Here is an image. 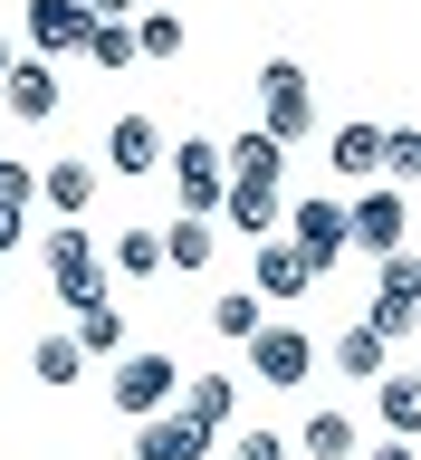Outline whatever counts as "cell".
I'll use <instances>...</instances> for the list:
<instances>
[{"mask_svg": "<svg viewBox=\"0 0 421 460\" xmlns=\"http://www.w3.org/2000/svg\"><path fill=\"white\" fill-rule=\"evenodd\" d=\"M48 288H57V307H106L115 297V279H106V250H96V230H77V221H57L48 240Z\"/></svg>", "mask_w": 421, "mask_h": 460, "instance_id": "obj_1", "label": "cell"}, {"mask_svg": "<svg viewBox=\"0 0 421 460\" xmlns=\"http://www.w3.org/2000/svg\"><path fill=\"white\" fill-rule=\"evenodd\" d=\"M393 259L412 250V192H383V182H364V192L345 201V259Z\"/></svg>", "mask_w": 421, "mask_h": 460, "instance_id": "obj_2", "label": "cell"}, {"mask_svg": "<svg viewBox=\"0 0 421 460\" xmlns=\"http://www.w3.org/2000/svg\"><path fill=\"white\" fill-rule=\"evenodd\" d=\"M307 125H316L307 67H297V58H268V67H259V135H268V144H297Z\"/></svg>", "mask_w": 421, "mask_h": 460, "instance_id": "obj_3", "label": "cell"}, {"mask_svg": "<svg viewBox=\"0 0 421 460\" xmlns=\"http://www.w3.org/2000/svg\"><path fill=\"white\" fill-rule=\"evenodd\" d=\"M163 172H172L182 221H211V211H221V192H230V164H221V144H211V135H182V144L163 154Z\"/></svg>", "mask_w": 421, "mask_h": 460, "instance_id": "obj_4", "label": "cell"}, {"mask_svg": "<svg viewBox=\"0 0 421 460\" xmlns=\"http://www.w3.org/2000/svg\"><path fill=\"white\" fill-rule=\"evenodd\" d=\"M307 374H316V336H307V326H287V316H278V326H259V336H250V384L297 394Z\"/></svg>", "mask_w": 421, "mask_h": 460, "instance_id": "obj_5", "label": "cell"}, {"mask_svg": "<svg viewBox=\"0 0 421 460\" xmlns=\"http://www.w3.org/2000/svg\"><path fill=\"white\" fill-rule=\"evenodd\" d=\"M172 394H182V365H172V355H115V412H125V422L172 412Z\"/></svg>", "mask_w": 421, "mask_h": 460, "instance_id": "obj_6", "label": "cell"}, {"mask_svg": "<svg viewBox=\"0 0 421 460\" xmlns=\"http://www.w3.org/2000/svg\"><path fill=\"white\" fill-rule=\"evenodd\" d=\"M278 240H287V250H297V259H307L316 279H326V269H336V259H345V201H326V192H316V201H287Z\"/></svg>", "mask_w": 421, "mask_h": 460, "instance_id": "obj_7", "label": "cell"}, {"mask_svg": "<svg viewBox=\"0 0 421 460\" xmlns=\"http://www.w3.org/2000/svg\"><path fill=\"white\" fill-rule=\"evenodd\" d=\"M211 221L268 240V230L287 221V172H230V192H221V211H211Z\"/></svg>", "mask_w": 421, "mask_h": 460, "instance_id": "obj_8", "label": "cell"}, {"mask_svg": "<svg viewBox=\"0 0 421 460\" xmlns=\"http://www.w3.org/2000/svg\"><path fill=\"white\" fill-rule=\"evenodd\" d=\"M211 441H221V431H201L182 402L153 412V422H135V460H211Z\"/></svg>", "mask_w": 421, "mask_h": 460, "instance_id": "obj_9", "label": "cell"}, {"mask_svg": "<svg viewBox=\"0 0 421 460\" xmlns=\"http://www.w3.org/2000/svg\"><path fill=\"white\" fill-rule=\"evenodd\" d=\"M96 182H106V164H86V154H57V164H39V201H48L57 221H86Z\"/></svg>", "mask_w": 421, "mask_h": 460, "instance_id": "obj_10", "label": "cell"}, {"mask_svg": "<svg viewBox=\"0 0 421 460\" xmlns=\"http://www.w3.org/2000/svg\"><path fill=\"white\" fill-rule=\"evenodd\" d=\"M307 288H316V269L287 250L278 230H268V240H250V297H307Z\"/></svg>", "mask_w": 421, "mask_h": 460, "instance_id": "obj_11", "label": "cell"}, {"mask_svg": "<svg viewBox=\"0 0 421 460\" xmlns=\"http://www.w3.org/2000/svg\"><path fill=\"white\" fill-rule=\"evenodd\" d=\"M0 106L20 115V125H48V115H57V67H48V58H10V77H0Z\"/></svg>", "mask_w": 421, "mask_h": 460, "instance_id": "obj_12", "label": "cell"}, {"mask_svg": "<svg viewBox=\"0 0 421 460\" xmlns=\"http://www.w3.org/2000/svg\"><path fill=\"white\" fill-rule=\"evenodd\" d=\"M20 20H29V49H39V58H77L86 49V10H77V0H29Z\"/></svg>", "mask_w": 421, "mask_h": 460, "instance_id": "obj_13", "label": "cell"}, {"mask_svg": "<svg viewBox=\"0 0 421 460\" xmlns=\"http://www.w3.org/2000/svg\"><path fill=\"white\" fill-rule=\"evenodd\" d=\"M106 164L115 172H153L163 164V125H153V115H115L106 125Z\"/></svg>", "mask_w": 421, "mask_h": 460, "instance_id": "obj_14", "label": "cell"}, {"mask_svg": "<svg viewBox=\"0 0 421 460\" xmlns=\"http://www.w3.org/2000/svg\"><path fill=\"white\" fill-rule=\"evenodd\" d=\"M373 412H383V431H393V441H412V431H421V374L383 365V374H373Z\"/></svg>", "mask_w": 421, "mask_h": 460, "instance_id": "obj_15", "label": "cell"}, {"mask_svg": "<svg viewBox=\"0 0 421 460\" xmlns=\"http://www.w3.org/2000/svg\"><path fill=\"white\" fill-rule=\"evenodd\" d=\"M326 164H336V182H373V164H383V125H336V144H326Z\"/></svg>", "mask_w": 421, "mask_h": 460, "instance_id": "obj_16", "label": "cell"}, {"mask_svg": "<svg viewBox=\"0 0 421 460\" xmlns=\"http://www.w3.org/2000/svg\"><path fill=\"white\" fill-rule=\"evenodd\" d=\"M287 451H307V460H355L364 441H355V412H307V422L287 431Z\"/></svg>", "mask_w": 421, "mask_h": 460, "instance_id": "obj_17", "label": "cell"}, {"mask_svg": "<svg viewBox=\"0 0 421 460\" xmlns=\"http://www.w3.org/2000/svg\"><path fill=\"white\" fill-rule=\"evenodd\" d=\"M326 355H336V374H345V384H373V374L393 365V345L373 336L364 316H355V326H345V336H336V345H326Z\"/></svg>", "mask_w": 421, "mask_h": 460, "instance_id": "obj_18", "label": "cell"}, {"mask_svg": "<svg viewBox=\"0 0 421 460\" xmlns=\"http://www.w3.org/2000/svg\"><path fill=\"white\" fill-rule=\"evenodd\" d=\"M182 412H192L201 431H230V412H240V374H192V394H182Z\"/></svg>", "mask_w": 421, "mask_h": 460, "instance_id": "obj_19", "label": "cell"}, {"mask_svg": "<svg viewBox=\"0 0 421 460\" xmlns=\"http://www.w3.org/2000/svg\"><path fill=\"white\" fill-rule=\"evenodd\" d=\"M153 240H163V269H211L221 259V230L211 221H163Z\"/></svg>", "mask_w": 421, "mask_h": 460, "instance_id": "obj_20", "label": "cell"}, {"mask_svg": "<svg viewBox=\"0 0 421 460\" xmlns=\"http://www.w3.org/2000/svg\"><path fill=\"white\" fill-rule=\"evenodd\" d=\"M144 58H153V67L182 58V10H135V67Z\"/></svg>", "mask_w": 421, "mask_h": 460, "instance_id": "obj_21", "label": "cell"}, {"mask_svg": "<svg viewBox=\"0 0 421 460\" xmlns=\"http://www.w3.org/2000/svg\"><path fill=\"white\" fill-rule=\"evenodd\" d=\"M373 172H383V192H412V182H421V135H412V125H383V164H373Z\"/></svg>", "mask_w": 421, "mask_h": 460, "instance_id": "obj_22", "label": "cell"}, {"mask_svg": "<svg viewBox=\"0 0 421 460\" xmlns=\"http://www.w3.org/2000/svg\"><path fill=\"white\" fill-rule=\"evenodd\" d=\"M67 345H77V355H125V307H115V297L106 307H77V336Z\"/></svg>", "mask_w": 421, "mask_h": 460, "instance_id": "obj_23", "label": "cell"}, {"mask_svg": "<svg viewBox=\"0 0 421 460\" xmlns=\"http://www.w3.org/2000/svg\"><path fill=\"white\" fill-rule=\"evenodd\" d=\"M259 326H268V316H259V297H250V288H221V297H211V336H230V345H250Z\"/></svg>", "mask_w": 421, "mask_h": 460, "instance_id": "obj_24", "label": "cell"}, {"mask_svg": "<svg viewBox=\"0 0 421 460\" xmlns=\"http://www.w3.org/2000/svg\"><path fill=\"white\" fill-rule=\"evenodd\" d=\"M77 58H96V67L125 77V67H135V20H86V49Z\"/></svg>", "mask_w": 421, "mask_h": 460, "instance_id": "obj_25", "label": "cell"}, {"mask_svg": "<svg viewBox=\"0 0 421 460\" xmlns=\"http://www.w3.org/2000/svg\"><path fill=\"white\" fill-rule=\"evenodd\" d=\"M221 164H230V172H287V144H268V135L250 125V135H230V144H221Z\"/></svg>", "mask_w": 421, "mask_h": 460, "instance_id": "obj_26", "label": "cell"}, {"mask_svg": "<svg viewBox=\"0 0 421 460\" xmlns=\"http://www.w3.org/2000/svg\"><path fill=\"white\" fill-rule=\"evenodd\" d=\"M153 269H163V240H153V230H115V269L106 279H153Z\"/></svg>", "mask_w": 421, "mask_h": 460, "instance_id": "obj_27", "label": "cell"}, {"mask_svg": "<svg viewBox=\"0 0 421 460\" xmlns=\"http://www.w3.org/2000/svg\"><path fill=\"white\" fill-rule=\"evenodd\" d=\"M364 326L402 355V345H412V326H421V307H412V297H373V307H364Z\"/></svg>", "mask_w": 421, "mask_h": 460, "instance_id": "obj_28", "label": "cell"}, {"mask_svg": "<svg viewBox=\"0 0 421 460\" xmlns=\"http://www.w3.org/2000/svg\"><path fill=\"white\" fill-rule=\"evenodd\" d=\"M77 365H86V355L67 336H39V345H29V374H39V384H77Z\"/></svg>", "mask_w": 421, "mask_h": 460, "instance_id": "obj_29", "label": "cell"}, {"mask_svg": "<svg viewBox=\"0 0 421 460\" xmlns=\"http://www.w3.org/2000/svg\"><path fill=\"white\" fill-rule=\"evenodd\" d=\"M29 201H39V164H20V154H10V164H0V211H10V221H29Z\"/></svg>", "mask_w": 421, "mask_h": 460, "instance_id": "obj_30", "label": "cell"}, {"mask_svg": "<svg viewBox=\"0 0 421 460\" xmlns=\"http://www.w3.org/2000/svg\"><path fill=\"white\" fill-rule=\"evenodd\" d=\"M373 297H412V307H421V259H412V250H393L383 269H373Z\"/></svg>", "mask_w": 421, "mask_h": 460, "instance_id": "obj_31", "label": "cell"}, {"mask_svg": "<svg viewBox=\"0 0 421 460\" xmlns=\"http://www.w3.org/2000/svg\"><path fill=\"white\" fill-rule=\"evenodd\" d=\"M230 460H297V451H287L278 422H250V431H230Z\"/></svg>", "mask_w": 421, "mask_h": 460, "instance_id": "obj_32", "label": "cell"}, {"mask_svg": "<svg viewBox=\"0 0 421 460\" xmlns=\"http://www.w3.org/2000/svg\"><path fill=\"white\" fill-rule=\"evenodd\" d=\"M77 10H86V20H135L144 0H77Z\"/></svg>", "mask_w": 421, "mask_h": 460, "instance_id": "obj_33", "label": "cell"}, {"mask_svg": "<svg viewBox=\"0 0 421 460\" xmlns=\"http://www.w3.org/2000/svg\"><path fill=\"white\" fill-rule=\"evenodd\" d=\"M355 460H412V441H383V451H355Z\"/></svg>", "mask_w": 421, "mask_h": 460, "instance_id": "obj_34", "label": "cell"}, {"mask_svg": "<svg viewBox=\"0 0 421 460\" xmlns=\"http://www.w3.org/2000/svg\"><path fill=\"white\" fill-rule=\"evenodd\" d=\"M10 58H20V49H10V39H0V77H10Z\"/></svg>", "mask_w": 421, "mask_h": 460, "instance_id": "obj_35", "label": "cell"}]
</instances>
